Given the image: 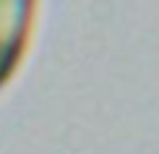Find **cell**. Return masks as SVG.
I'll return each mask as SVG.
<instances>
[{
    "mask_svg": "<svg viewBox=\"0 0 159 154\" xmlns=\"http://www.w3.org/2000/svg\"><path fill=\"white\" fill-rule=\"evenodd\" d=\"M39 0H0V91L21 71L31 47Z\"/></svg>",
    "mask_w": 159,
    "mask_h": 154,
    "instance_id": "obj_1",
    "label": "cell"
}]
</instances>
